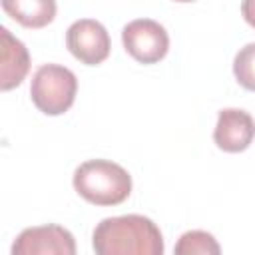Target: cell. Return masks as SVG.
Segmentation results:
<instances>
[{
    "label": "cell",
    "mask_w": 255,
    "mask_h": 255,
    "mask_svg": "<svg viewBox=\"0 0 255 255\" xmlns=\"http://www.w3.org/2000/svg\"><path fill=\"white\" fill-rule=\"evenodd\" d=\"M221 251L219 243L215 241V237L207 231H201V229H193V231H187L179 237V241L175 243V253L177 255H195V253H201V255H217Z\"/></svg>",
    "instance_id": "cell-10"
},
{
    "label": "cell",
    "mask_w": 255,
    "mask_h": 255,
    "mask_svg": "<svg viewBox=\"0 0 255 255\" xmlns=\"http://www.w3.org/2000/svg\"><path fill=\"white\" fill-rule=\"evenodd\" d=\"M0 90L8 92L16 86L22 84V80L26 78L28 70H30V54L26 50V46L14 38L10 34L8 28H0Z\"/></svg>",
    "instance_id": "cell-8"
},
{
    "label": "cell",
    "mask_w": 255,
    "mask_h": 255,
    "mask_svg": "<svg viewBox=\"0 0 255 255\" xmlns=\"http://www.w3.org/2000/svg\"><path fill=\"white\" fill-rule=\"evenodd\" d=\"M255 137V120L245 110L225 108L217 116L213 129V141L227 153L245 151Z\"/></svg>",
    "instance_id": "cell-7"
},
{
    "label": "cell",
    "mask_w": 255,
    "mask_h": 255,
    "mask_svg": "<svg viewBox=\"0 0 255 255\" xmlns=\"http://www.w3.org/2000/svg\"><path fill=\"white\" fill-rule=\"evenodd\" d=\"M66 46L70 54L86 66H98L110 56V34L92 18L76 20L66 32Z\"/></svg>",
    "instance_id": "cell-5"
},
{
    "label": "cell",
    "mask_w": 255,
    "mask_h": 255,
    "mask_svg": "<svg viewBox=\"0 0 255 255\" xmlns=\"http://www.w3.org/2000/svg\"><path fill=\"white\" fill-rule=\"evenodd\" d=\"M78 78L72 70L58 64L40 66L30 84L34 106L46 116H60L68 112L76 100Z\"/></svg>",
    "instance_id": "cell-3"
},
{
    "label": "cell",
    "mask_w": 255,
    "mask_h": 255,
    "mask_svg": "<svg viewBox=\"0 0 255 255\" xmlns=\"http://www.w3.org/2000/svg\"><path fill=\"white\" fill-rule=\"evenodd\" d=\"M4 12L24 28H44L56 18V0H2Z\"/></svg>",
    "instance_id": "cell-9"
},
{
    "label": "cell",
    "mask_w": 255,
    "mask_h": 255,
    "mask_svg": "<svg viewBox=\"0 0 255 255\" xmlns=\"http://www.w3.org/2000/svg\"><path fill=\"white\" fill-rule=\"evenodd\" d=\"M175 2H193V0H175Z\"/></svg>",
    "instance_id": "cell-13"
},
{
    "label": "cell",
    "mask_w": 255,
    "mask_h": 255,
    "mask_svg": "<svg viewBox=\"0 0 255 255\" xmlns=\"http://www.w3.org/2000/svg\"><path fill=\"white\" fill-rule=\"evenodd\" d=\"M241 16L249 26L255 28V0H243L241 2Z\"/></svg>",
    "instance_id": "cell-12"
},
{
    "label": "cell",
    "mask_w": 255,
    "mask_h": 255,
    "mask_svg": "<svg viewBox=\"0 0 255 255\" xmlns=\"http://www.w3.org/2000/svg\"><path fill=\"white\" fill-rule=\"evenodd\" d=\"M122 42L126 52L141 64H155L163 60L169 50L165 28L149 18H137L126 24L122 30Z\"/></svg>",
    "instance_id": "cell-4"
},
{
    "label": "cell",
    "mask_w": 255,
    "mask_h": 255,
    "mask_svg": "<svg viewBox=\"0 0 255 255\" xmlns=\"http://www.w3.org/2000/svg\"><path fill=\"white\" fill-rule=\"evenodd\" d=\"M74 189L94 205H120L131 193V175L110 159H88L74 171Z\"/></svg>",
    "instance_id": "cell-2"
},
{
    "label": "cell",
    "mask_w": 255,
    "mask_h": 255,
    "mask_svg": "<svg viewBox=\"0 0 255 255\" xmlns=\"http://www.w3.org/2000/svg\"><path fill=\"white\" fill-rule=\"evenodd\" d=\"M235 80L249 92H255V42L245 44L233 60Z\"/></svg>",
    "instance_id": "cell-11"
},
{
    "label": "cell",
    "mask_w": 255,
    "mask_h": 255,
    "mask_svg": "<svg viewBox=\"0 0 255 255\" xmlns=\"http://www.w3.org/2000/svg\"><path fill=\"white\" fill-rule=\"evenodd\" d=\"M98 255H161L163 237L159 227L143 215L129 213L102 219L92 235Z\"/></svg>",
    "instance_id": "cell-1"
},
{
    "label": "cell",
    "mask_w": 255,
    "mask_h": 255,
    "mask_svg": "<svg viewBox=\"0 0 255 255\" xmlns=\"http://www.w3.org/2000/svg\"><path fill=\"white\" fill-rule=\"evenodd\" d=\"M74 235L60 225H40L24 229L14 245L12 255H74Z\"/></svg>",
    "instance_id": "cell-6"
}]
</instances>
